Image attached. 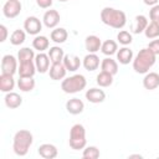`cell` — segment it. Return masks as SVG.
Instances as JSON below:
<instances>
[{
  "label": "cell",
  "mask_w": 159,
  "mask_h": 159,
  "mask_svg": "<svg viewBox=\"0 0 159 159\" xmlns=\"http://www.w3.org/2000/svg\"><path fill=\"white\" fill-rule=\"evenodd\" d=\"M101 20L104 25L113 29H123L127 24V15L124 11L106 6L101 11Z\"/></svg>",
  "instance_id": "cell-1"
},
{
  "label": "cell",
  "mask_w": 159,
  "mask_h": 159,
  "mask_svg": "<svg viewBox=\"0 0 159 159\" xmlns=\"http://www.w3.org/2000/svg\"><path fill=\"white\" fill-rule=\"evenodd\" d=\"M155 61H157V55H154L148 47L142 48L133 58V70L137 73L145 75L154 66Z\"/></svg>",
  "instance_id": "cell-2"
},
{
  "label": "cell",
  "mask_w": 159,
  "mask_h": 159,
  "mask_svg": "<svg viewBox=\"0 0 159 159\" xmlns=\"http://www.w3.org/2000/svg\"><path fill=\"white\" fill-rule=\"evenodd\" d=\"M34 135L27 129H20L15 133L12 139V149L14 153L19 157H25L29 153L30 147L32 145Z\"/></svg>",
  "instance_id": "cell-3"
},
{
  "label": "cell",
  "mask_w": 159,
  "mask_h": 159,
  "mask_svg": "<svg viewBox=\"0 0 159 159\" xmlns=\"http://www.w3.org/2000/svg\"><path fill=\"white\" fill-rule=\"evenodd\" d=\"M86 86H87V80L83 75H80V73L70 77H65L61 82V89L68 94L81 92L82 89L86 88Z\"/></svg>",
  "instance_id": "cell-4"
},
{
  "label": "cell",
  "mask_w": 159,
  "mask_h": 159,
  "mask_svg": "<svg viewBox=\"0 0 159 159\" xmlns=\"http://www.w3.org/2000/svg\"><path fill=\"white\" fill-rule=\"evenodd\" d=\"M70 147L73 150H81L86 147L87 139H86V129L82 124L77 123L72 125L70 129V139H68Z\"/></svg>",
  "instance_id": "cell-5"
},
{
  "label": "cell",
  "mask_w": 159,
  "mask_h": 159,
  "mask_svg": "<svg viewBox=\"0 0 159 159\" xmlns=\"http://www.w3.org/2000/svg\"><path fill=\"white\" fill-rule=\"evenodd\" d=\"M22 9V5L20 0H6V2L2 6V14L7 19H15L20 15Z\"/></svg>",
  "instance_id": "cell-6"
},
{
  "label": "cell",
  "mask_w": 159,
  "mask_h": 159,
  "mask_svg": "<svg viewBox=\"0 0 159 159\" xmlns=\"http://www.w3.org/2000/svg\"><path fill=\"white\" fill-rule=\"evenodd\" d=\"M17 58H15V56L12 55H5L1 58V73L4 75H15L19 70L17 66Z\"/></svg>",
  "instance_id": "cell-7"
},
{
  "label": "cell",
  "mask_w": 159,
  "mask_h": 159,
  "mask_svg": "<svg viewBox=\"0 0 159 159\" xmlns=\"http://www.w3.org/2000/svg\"><path fill=\"white\" fill-rule=\"evenodd\" d=\"M24 30L29 35H35L36 36L42 30V22L36 16H29V17H26V20L24 22Z\"/></svg>",
  "instance_id": "cell-8"
},
{
  "label": "cell",
  "mask_w": 159,
  "mask_h": 159,
  "mask_svg": "<svg viewBox=\"0 0 159 159\" xmlns=\"http://www.w3.org/2000/svg\"><path fill=\"white\" fill-rule=\"evenodd\" d=\"M60 20H61L60 12L57 10H53V9L47 10L42 17V22L47 29H55L60 24Z\"/></svg>",
  "instance_id": "cell-9"
},
{
  "label": "cell",
  "mask_w": 159,
  "mask_h": 159,
  "mask_svg": "<svg viewBox=\"0 0 159 159\" xmlns=\"http://www.w3.org/2000/svg\"><path fill=\"white\" fill-rule=\"evenodd\" d=\"M66 73H67V68L65 67L63 62L51 63L50 70H48V75H50V78L51 80H53V81L63 80L66 77Z\"/></svg>",
  "instance_id": "cell-10"
},
{
  "label": "cell",
  "mask_w": 159,
  "mask_h": 159,
  "mask_svg": "<svg viewBox=\"0 0 159 159\" xmlns=\"http://www.w3.org/2000/svg\"><path fill=\"white\" fill-rule=\"evenodd\" d=\"M50 62H51V60H50L48 55H46L43 52H39L35 56V66H36L37 72H40V73H46L50 70Z\"/></svg>",
  "instance_id": "cell-11"
},
{
  "label": "cell",
  "mask_w": 159,
  "mask_h": 159,
  "mask_svg": "<svg viewBox=\"0 0 159 159\" xmlns=\"http://www.w3.org/2000/svg\"><path fill=\"white\" fill-rule=\"evenodd\" d=\"M86 99L91 103H102L104 99H106V93L103 89L101 88H89L86 91Z\"/></svg>",
  "instance_id": "cell-12"
},
{
  "label": "cell",
  "mask_w": 159,
  "mask_h": 159,
  "mask_svg": "<svg viewBox=\"0 0 159 159\" xmlns=\"http://www.w3.org/2000/svg\"><path fill=\"white\" fill-rule=\"evenodd\" d=\"M36 66H35V60L34 61H26V62H20L19 65V77H34L36 72Z\"/></svg>",
  "instance_id": "cell-13"
},
{
  "label": "cell",
  "mask_w": 159,
  "mask_h": 159,
  "mask_svg": "<svg viewBox=\"0 0 159 159\" xmlns=\"http://www.w3.org/2000/svg\"><path fill=\"white\" fill-rule=\"evenodd\" d=\"M37 153L41 158L43 159H53L57 157L58 152H57V148L53 145V144H50V143H45V144H41L37 149Z\"/></svg>",
  "instance_id": "cell-14"
},
{
  "label": "cell",
  "mask_w": 159,
  "mask_h": 159,
  "mask_svg": "<svg viewBox=\"0 0 159 159\" xmlns=\"http://www.w3.org/2000/svg\"><path fill=\"white\" fill-rule=\"evenodd\" d=\"M143 87L148 91H153L159 87V73L158 72H147L143 78Z\"/></svg>",
  "instance_id": "cell-15"
},
{
  "label": "cell",
  "mask_w": 159,
  "mask_h": 159,
  "mask_svg": "<svg viewBox=\"0 0 159 159\" xmlns=\"http://www.w3.org/2000/svg\"><path fill=\"white\" fill-rule=\"evenodd\" d=\"M83 109H84V103L80 98H71L66 102V111L70 114H73V116L81 114Z\"/></svg>",
  "instance_id": "cell-16"
},
{
  "label": "cell",
  "mask_w": 159,
  "mask_h": 159,
  "mask_svg": "<svg viewBox=\"0 0 159 159\" xmlns=\"http://www.w3.org/2000/svg\"><path fill=\"white\" fill-rule=\"evenodd\" d=\"M4 102H5V106L10 109H15V108H19L21 104H22V98L19 93L16 92H7L4 97Z\"/></svg>",
  "instance_id": "cell-17"
},
{
  "label": "cell",
  "mask_w": 159,
  "mask_h": 159,
  "mask_svg": "<svg viewBox=\"0 0 159 159\" xmlns=\"http://www.w3.org/2000/svg\"><path fill=\"white\" fill-rule=\"evenodd\" d=\"M101 46H102V41L96 35H89L84 40V47L88 51V53H96L97 51L101 50Z\"/></svg>",
  "instance_id": "cell-18"
},
{
  "label": "cell",
  "mask_w": 159,
  "mask_h": 159,
  "mask_svg": "<svg viewBox=\"0 0 159 159\" xmlns=\"http://www.w3.org/2000/svg\"><path fill=\"white\" fill-rule=\"evenodd\" d=\"M62 62H63L65 67L67 68V71H70V72H76L81 67V65H82V62H81V60H80L78 56L70 55V53L68 55H65Z\"/></svg>",
  "instance_id": "cell-19"
},
{
  "label": "cell",
  "mask_w": 159,
  "mask_h": 159,
  "mask_svg": "<svg viewBox=\"0 0 159 159\" xmlns=\"http://www.w3.org/2000/svg\"><path fill=\"white\" fill-rule=\"evenodd\" d=\"M82 65L87 71H96L99 67V57L96 53H88L83 57Z\"/></svg>",
  "instance_id": "cell-20"
},
{
  "label": "cell",
  "mask_w": 159,
  "mask_h": 159,
  "mask_svg": "<svg viewBox=\"0 0 159 159\" xmlns=\"http://www.w3.org/2000/svg\"><path fill=\"white\" fill-rule=\"evenodd\" d=\"M15 87V80L12 75H0V91L4 93L11 92Z\"/></svg>",
  "instance_id": "cell-21"
},
{
  "label": "cell",
  "mask_w": 159,
  "mask_h": 159,
  "mask_svg": "<svg viewBox=\"0 0 159 159\" xmlns=\"http://www.w3.org/2000/svg\"><path fill=\"white\" fill-rule=\"evenodd\" d=\"M117 61L122 65H128L129 62H133V51L127 46L120 47L117 51Z\"/></svg>",
  "instance_id": "cell-22"
},
{
  "label": "cell",
  "mask_w": 159,
  "mask_h": 159,
  "mask_svg": "<svg viewBox=\"0 0 159 159\" xmlns=\"http://www.w3.org/2000/svg\"><path fill=\"white\" fill-rule=\"evenodd\" d=\"M67 37H68V32L63 27H55L51 31V34H50V39L55 43H63V42H66Z\"/></svg>",
  "instance_id": "cell-23"
},
{
  "label": "cell",
  "mask_w": 159,
  "mask_h": 159,
  "mask_svg": "<svg viewBox=\"0 0 159 159\" xmlns=\"http://www.w3.org/2000/svg\"><path fill=\"white\" fill-rule=\"evenodd\" d=\"M101 70L114 76L118 72V62L116 60L111 58V57H106L101 62Z\"/></svg>",
  "instance_id": "cell-24"
},
{
  "label": "cell",
  "mask_w": 159,
  "mask_h": 159,
  "mask_svg": "<svg viewBox=\"0 0 159 159\" xmlns=\"http://www.w3.org/2000/svg\"><path fill=\"white\" fill-rule=\"evenodd\" d=\"M32 47L35 50H37L39 52H43L45 50H48V47H50V40L46 36L36 35L35 39L32 40Z\"/></svg>",
  "instance_id": "cell-25"
},
{
  "label": "cell",
  "mask_w": 159,
  "mask_h": 159,
  "mask_svg": "<svg viewBox=\"0 0 159 159\" xmlns=\"http://www.w3.org/2000/svg\"><path fill=\"white\" fill-rule=\"evenodd\" d=\"M35 80L34 77H19L17 80V87L21 92H31L35 88Z\"/></svg>",
  "instance_id": "cell-26"
},
{
  "label": "cell",
  "mask_w": 159,
  "mask_h": 159,
  "mask_svg": "<svg viewBox=\"0 0 159 159\" xmlns=\"http://www.w3.org/2000/svg\"><path fill=\"white\" fill-rule=\"evenodd\" d=\"M148 24H149L148 22V19L144 15H137L135 19H134V25L132 27V31L134 34H142L147 29Z\"/></svg>",
  "instance_id": "cell-27"
},
{
  "label": "cell",
  "mask_w": 159,
  "mask_h": 159,
  "mask_svg": "<svg viewBox=\"0 0 159 159\" xmlns=\"http://www.w3.org/2000/svg\"><path fill=\"white\" fill-rule=\"evenodd\" d=\"M48 57L51 60V63H60L63 61L65 57V52L60 46H52L48 50Z\"/></svg>",
  "instance_id": "cell-28"
},
{
  "label": "cell",
  "mask_w": 159,
  "mask_h": 159,
  "mask_svg": "<svg viewBox=\"0 0 159 159\" xmlns=\"http://www.w3.org/2000/svg\"><path fill=\"white\" fill-rule=\"evenodd\" d=\"M101 51L106 56H112V55L117 53V51H118V43L114 40H106L104 42H102Z\"/></svg>",
  "instance_id": "cell-29"
},
{
  "label": "cell",
  "mask_w": 159,
  "mask_h": 159,
  "mask_svg": "<svg viewBox=\"0 0 159 159\" xmlns=\"http://www.w3.org/2000/svg\"><path fill=\"white\" fill-rule=\"evenodd\" d=\"M35 52L32 48L30 47H22L17 52V60H19V63L20 62H26V61H34L35 60Z\"/></svg>",
  "instance_id": "cell-30"
},
{
  "label": "cell",
  "mask_w": 159,
  "mask_h": 159,
  "mask_svg": "<svg viewBox=\"0 0 159 159\" xmlns=\"http://www.w3.org/2000/svg\"><path fill=\"white\" fill-rule=\"evenodd\" d=\"M96 82L99 87H109L113 83V75H111L108 72H104V71H101L97 75Z\"/></svg>",
  "instance_id": "cell-31"
},
{
  "label": "cell",
  "mask_w": 159,
  "mask_h": 159,
  "mask_svg": "<svg viewBox=\"0 0 159 159\" xmlns=\"http://www.w3.org/2000/svg\"><path fill=\"white\" fill-rule=\"evenodd\" d=\"M144 35L147 39H158L159 37V22L155 21H150L147 26V29L144 30Z\"/></svg>",
  "instance_id": "cell-32"
},
{
  "label": "cell",
  "mask_w": 159,
  "mask_h": 159,
  "mask_svg": "<svg viewBox=\"0 0 159 159\" xmlns=\"http://www.w3.org/2000/svg\"><path fill=\"white\" fill-rule=\"evenodd\" d=\"M25 40H26V34H25L24 30H20V29L15 30V31L11 34V36H10V42H11V45H14V46H20V45H22V43L25 42Z\"/></svg>",
  "instance_id": "cell-33"
},
{
  "label": "cell",
  "mask_w": 159,
  "mask_h": 159,
  "mask_svg": "<svg viewBox=\"0 0 159 159\" xmlns=\"http://www.w3.org/2000/svg\"><path fill=\"white\" fill-rule=\"evenodd\" d=\"M101 153H99V149L94 145H89V147H84L83 148V153H82V157L84 159H97L99 158Z\"/></svg>",
  "instance_id": "cell-34"
},
{
  "label": "cell",
  "mask_w": 159,
  "mask_h": 159,
  "mask_svg": "<svg viewBox=\"0 0 159 159\" xmlns=\"http://www.w3.org/2000/svg\"><path fill=\"white\" fill-rule=\"evenodd\" d=\"M117 40H118V42H119L120 45H123V46H128V45L132 43L133 37H132V34H130L129 31L122 30V31L118 32V35H117Z\"/></svg>",
  "instance_id": "cell-35"
},
{
  "label": "cell",
  "mask_w": 159,
  "mask_h": 159,
  "mask_svg": "<svg viewBox=\"0 0 159 159\" xmlns=\"http://www.w3.org/2000/svg\"><path fill=\"white\" fill-rule=\"evenodd\" d=\"M149 17L152 21L159 22V4L152 6V9L149 10Z\"/></svg>",
  "instance_id": "cell-36"
},
{
  "label": "cell",
  "mask_w": 159,
  "mask_h": 159,
  "mask_svg": "<svg viewBox=\"0 0 159 159\" xmlns=\"http://www.w3.org/2000/svg\"><path fill=\"white\" fill-rule=\"evenodd\" d=\"M148 48L154 53V55H159V39H154L153 41L149 42L148 45Z\"/></svg>",
  "instance_id": "cell-37"
},
{
  "label": "cell",
  "mask_w": 159,
  "mask_h": 159,
  "mask_svg": "<svg viewBox=\"0 0 159 159\" xmlns=\"http://www.w3.org/2000/svg\"><path fill=\"white\" fill-rule=\"evenodd\" d=\"M52 2H53V0H36L37 6L41 7V9H48V7H51Z\"/></svg>",
  "instance_id": "cell-38"
},
{
  "label": "cell",
  "mask_w": 159,
  "mask_h": 159,
  "mask_svg": "<svg viewBox=\"0 0 159 159\" xmlns=\"http://www.w3.org/2000/svg\"><path fill=\"white\" fill-rule=\"evenodd\" d=\"M0 32H1L0 42H5L6 39H7V27L5 25H0Z\"/></svg>",
  "instance_id": "cell-39"
},
{
  "label": "cell",
  "mask_w": 159,
  "mask_h": 159,
  "mask_svg": "<svg viewBox=\"0 0 159 159\" xmlns=\"http://www.w3.org/2000/svg\"><path fill=\"white\" fill-rule=\"evenodd\" d=\"M143 2L145 5H148V6H154V5H157L159 2V0H143Z\"/></svg>",
  "instance_id": "cell-40"
},
{
  "label": "cell",
  "mask_w": 159,
  "mask_h": 159,
  "mask_svg": "<svg viewBox=\"0 0 159 159\" xmlns=\"http://www.w3.org/2000/svg\"><path fill=\"white\" fill-rule=\"evenodd\" d=\"M129 158H142V155H139V154H133V155H129Z\"/></svg>",
  "instance_id": "cell-41"
},
{
  "label": "cell",
  "mask_w": 159,
  "mask_h": 159,
  "mask_svg": "<svg viewBox=\"0 0 159 159\" xmlns=\"http://www.w3.org/2000/svg\"><path fill=\"white\" fill-rule=\"evenodd\" d=\"M60 2H66V1H71V0H58Z\"/></svg>",
  "instance_id": "cell-42"
}]
</instances>
